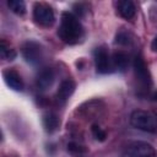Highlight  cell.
Masks as SVG:
<instances>
[{
    "label": "cell",
    "instance_id": "9a60e30c",
    "mask_svg": "<svg viewBox=\"0 0 157 157\" xmlns=\"http://www.w3.org/2000/svg\"><path fill=\"white\" fill-rule=\"evenodd\" d=\"M0 50H1L2 59H10V60H12L15 58V55H16L15 50L13 49H10V47L5 43V40H1V49Z\"/></svg>",
    "mask_w": 157,
    "mask_h": 157
},
{
    "label": "cell",
    "instance_id": "ac0fdd59",
    "mask_svg": "<svg viewBox=\"0 0 157 157\" xmlns=\"http://www.w3.org/2000/svg\"><path fill=\"white\" fill-rule=\"evenodd\" d=\"M115 43L118 44H123V45H126L130 43V38H129V33L126 32H119L115 37Z\"/></svg>",
    "mask_w": 157,
    "mask_h": 157
},
{
    "label": "cell",
    "instance_id": "e0dca14e",
    "mask_svg": "<svg viewBox=\"0 0 157 157\" xmlns=\"http://www.w3.org/2000/svg\"><path fill=\"white\" fill-rule=\"evenodd\" d=\"M67 151L71 152V153L77 155V153L85 152L86 148H85L83 146H81L80 144H77V142H70V144H67Z\"/></svg>",
    "mask_w": 157,
    "mask_h": 157
},
{
    "label": "cell",
    "instance_id": "3957f363",
    "mask_svg": "<svg viewBox=\"0 0 157 157\" xmlns=\"http://www.w3.org/2000/svg\"><path fill=\"white\" fill-rule=\"evenodd\" d=\"M33 20L39 26L50 27L55 21L54 11L49 5L44 2H36L33 7Z\"/></svg>",
    "mask_w": 157,
    "mask_h": 157
},
{
    "label": "cell",
    "instance_id": "ffe728a7",
    "mask_svg": "<svg viewBox=\"0 0 157 157\" xmlns=\"http://www.w3.org/2000/svg\"><path fill=\"white\" fill-rule=\"evenodd\" d=\"M156 115H157V114H156Z\"/></svg>",
    "mask_w": 157,
    "mask_h": 157
},
{
    "label": "cell",
    "instance_id": "9c48e42d",
    "mask_svg": "<svg viewBox=\"0 0 157 157\" xmlns=\"http://www.w3.org/2000/svg\"><path fill=\"white\" fill-rule=\"evenodd\" d=\"M54 80H55V74H54L53 69L45 67V69H43V70L39 72V75L37 76L36 85H37V87H38L40 91H45V90H48V88L53 85Z\"/></svg>",
    "mask_w": 157,
    "mask_h": 157
},
{
    "label": "cell",
    "instance_id": "30bf717a",
    "mask_svg": "<svg viewBox=\"0 0 157 157\" xmlns=\"http://www.w3.org/2000/svg\"><path fill=\"white\" fill-rule=\"evenodd\" d=\"M117 9H118V12L119 15L125 18V20H131L135 13H136V7L134 5L132 1L130 0H121V1H118L117 4Z\"/></svg>",
    "mask_w": 157,
    "mask_h": 157
},
{
    "label": "cell",
    "instance_id": "4fadbf2b",
    "mask_svg": "<svg viewBox=\"0 0 157 157\" xmlns=\"http://www.w3.org/2000/svg\"><path fill=\"white\" fill-rule=\"evenodd\" d=\"M112 65L119 70V71H124L128 65H129V56L128 54H125L124 52H117L114 53L113 58H112Z\"/></svg>",
    "mask_w": 157,
    "mask_h": 157
},
{
    "label": "cell",
    "instance_id": "8992f818",
    "mask_svg": "<svg viewBox=\"0 0 157 157\" xmlns=\"http://www.w3.org/2000/svg\"><path fill=\"white\" fill-rule=\"evenodd\" d=\"M134 72H135V77L137 80V82L144 87L147 88L151 86V75L148 71V67L145 63V60L142 59L141 55H137L134 59Z\"/></svg>",
    "mask_w": 157,
    "mask_h": 157
},
{
    "label": "cell",
    "instance_id": "6da1fadb",
    "mask_svg": "<svg viewBox=\"0 0 157 157\" xmlns=\"http://www.w3.org/2000/svg\"><path fill=\"white\" fill-rule=\"evenodd\" d=\"M58 36L66 44H76L83 36V28L78 18L71 12H63Z\"/></svg>",
    "mask_w": 157,
    "mask_h": 157
},
{
    "label": "cell",
    "instance_id": "d6986e66",
    "mask_svg": "<svg viewBox=\"0 0 157 157\" xmlns=\"http://www.w3.org/2000/svg\"><path fill=\"white\" fill-rule=\"evenodd\" d=\"M151 48H152V50H153V52H157V37H156V38L152 40Z\"/></svg>",
    "mask_w": 157,
    "mask_h": 157
},
{
    "label": "cell",
    "instance_id": "ba28073f",
    "mask_svg": "<svg viewBox=\"0 0 157 157\" xmlns=\"http://www.w3.org/2000/svg\"><path fill=\"white\" fill-rule=\"evenodd\" d=\"M2 76H4V80H5L6 85L10 88H12L15 91H22L23 90L22 77H21V75L16 70H13V69H6V70H4Z\"/></svg>",
    "mask_w": 157,
    "mask_h": 157
},
{
    "label": "cell",
    "instance_id": "2e32d148",
    "mask_svg": "<svg viewBox=\"0 0 157 157\" xmlns=\"http://www.w3.org/2000/svg\"><path fill=\"white\" fill-rule=\"evenodd\" d=\"M91 130H92V135H93V137H94L97 141H104V140H105L107 134H105V131H104L101 126H98V125L94 124V125H92Z\"/></svg>",
    "mask_w": 157,
    "mask_h": 157
},
{
    "label": "cell",
    "instance_id": "277c9868",
    "mask_svg": "<svg viewBox=\"0 0 157 157\" xmlns=\"http://www.w3.org/2000/svg\"><path fill=\"white\" fill-rule=\"evenodd\" d=\"M121 157H156V152L150 144L139 141L130 144Z\"/></svg>",
    "mask_w": 157,
    "mask_h": 157
},
{
    "label": "cell",
    "instance_id": "52a82bcc",
    "mask_svg": "<svg viewBox=\"0 0 157 157\" xmlns=\"http://www.w3.org/2000/svg\"><path fill=\"white\" fill-rule=\"evenodd\" d=\"M94 65L99 74H107L112 67V59L104 47H99L94 50Z\"/></svg>",
    "mask_w": 157,
    "mask_h": 157
},
{
    "label": "cell",
    "instance_id": "7c38bea8",
    "mask_svg": "<svg viewBox=\"0 0 157 157\" xmlns=\"http://www.w3.org/2000/svg\"><path fill=\"white\" fill-rule=\"evenodd\" d=\"M59 125H60V120L55 113L49 112V113L43 115V126H44L47 132H49V134L54 132L55 130H58Z\"/></svg>",
    "mask_w": 157,
    "mask_h": 157
},
{
    "label": "cell",
    "instance_id": "5bb4252c",
    "mask_svg": "<svg viewBox=\"0 0 157 157\" xmlns=\"http://www.w3.org/2000/svg\"><path fill=\"white\" fill-rule=\"evenodd\" d=\"M10 10L17 15H23L26 12V4L22 0H10L7 1Z\"/></svg>",
    "mask_w": 157,
    "mask_h": 157
},
{
    "label": "cell",
    "instance_id": "7a4b0ae2",
    "mask_svg": "<svg viewBox=\"0 0 157 157\" xmlns=\"http://www.w3.org/2000/svg\"><path fill=\"white\" fill-rule=\"evenodd\" d=\"M130 124L139 130L147 132L157 131V115L146 110H134L130 115Z\"/></svg>",
    "mask_w": 157,
    "mask_h": 157
},
{
    "label": "cell",
    "instance_id": "8fae6325",
    "mask_svg": "<svg viewBox=\"0 0 157 157\" xmlns=\"http://www.w3.org/2000/svg\"><path fill=\"white\" fill-rule=\"evenodd\" d=\"M75 87H76V86H75V82H74L71 78L64 80V81L60 83V86H59V88H58V92H56L58 99H60V101H66V99L74 93Z\"/></svg>",
    "mask_w": 157,
    "mask_h": 157
},
{
    "label": "cell",
    "instance_id": "5b68a950",
    "mask_svg": "<svg viewBox=\"0 0 157 157\" xmlns=\"http://www.w3.org/2000/svg\"><path fill=\"white\" fill-rule=\"evenodd\" d=\"M22 55L27 63H29L32 65L39 64L43 59L42 45L34 40H28L22 45Z\"/></svg>",
    "mask_w": 157,
    "mask_h": 157
}]
</instances>
